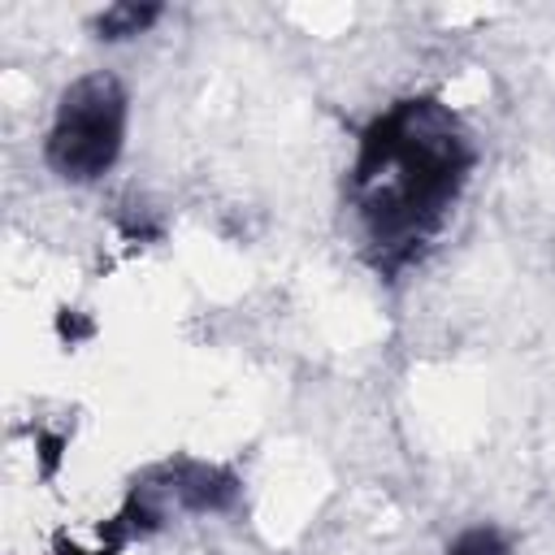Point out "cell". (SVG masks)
Listing matches in <instances>:
<instances>
[{"label":"cell","instance_id":"6da1fadb","mask_svg":"<svg viewBox=\"0 0 555 555\" xmlns=\"http://www.w3.org/2000/svg\"><path fill=\"white\" fill-rule=\"evenodd\" d=\"M468 173L473 143L460 117L434 95H408L364 126L351 165V204L369 264L382 278L421 260Z\"/></svg>","mask_w":555,"mask_h":555},{"label":"cell","instance_id":"7a4b0ae2","mask_svg":"<svg viewBox=\"0 0 555 555\" xmlns=\"http://www.w3.org/2000/svg\"><path fill=\"white\" fill-rule=\"evenodd\" d=\"M126 113H130V100H126V87L113 74L95 69V74L74 78L61 91L56 113H52V130H48V143H43L48 169L65 182L104 178L121 156Z\"/></svg>","mask_w":555,"mask_h":555},{"label":"cell","instance_id":"3957f363","mask_svg":"<svg viewBox=\"0 0 555 555\" xmlns=\"http://www.w3.org/2000/svg\"><path fill=\"white\" fill-rule=\"evenodd\" d=\"M173 494L191 512H221V507L234 503L238 481L225 468H212V464H178L173 468Z\"/></svg>","mask_w":555,"mask_h":555},{"label":"cell","instance_id":"277c9868","mask_svg":"<svg viewBox=\"0 0 555 555\" xmlns=\"http://www.w3.org/2000/svg\"><path fill=\"white\" fill-rule=\"evenodd\" d=\"M156 17H160V4H113L95 17V35L100 39H130V35H143Z\"/></svg>","mask_w":555,"mask_h":555},{"label":"cell","instance_id":"5b68a950","mask_svg":"<svg viewBox=\"0 0 555 555\" xmlns=\"http://www.w3.org/2000/svg\"><path fill=\"white\" fill-rule=\"evenodd\" d=\"M447 555H507V542H503V533H499V529L477 525V529H464V533L451 542V551H447Z\"/></svg>","mask_w":555,"mask_h":555}]
</instances>
